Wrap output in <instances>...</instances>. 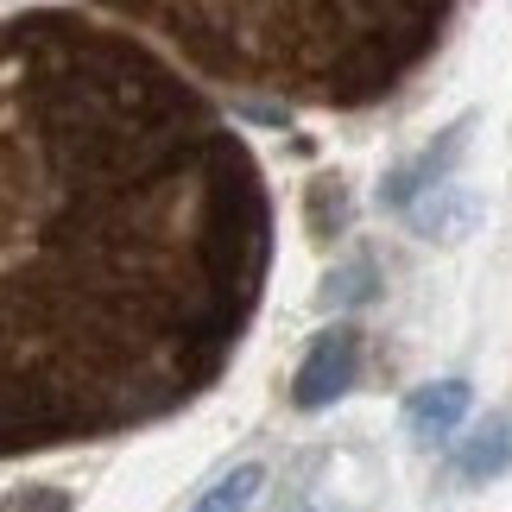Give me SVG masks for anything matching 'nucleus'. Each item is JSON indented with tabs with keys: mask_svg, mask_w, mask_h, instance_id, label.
<instances>
[{
	"mask_svg": "<svg viewBox=\"0 0 512 512\" xmlns=\"http://www.w3.org/2000/svg\"><path fill=\"white\" fill-rule=\"evenodd\" d=\"M354 373H361V329H329V336H317V348L304 354L298 386H291V405H298V411L336 405L342 392L354 386Z\"/></svg>",
	"mask_w": 512,
	"mask_h": 512,
	"instance_id": "f257e3e1",
	"label": "nucleus"
},
{
	"mask_svg": "<svg viewBox=\"0 0 512 512\" xmlns=\"http://www.w3.org/2000/svg\"><path fill=\"white\" fill-rule=\"evenodd\" d=\"M405 215L424 241H462V234H475V222H481V196L468 184H443L437 177L430 190H418L405 203Z\"/></svg>",
	"mask_w": 512,
	"mask_h": 512,
	"instance_id": "f03ea898",
	"label": "nucleus"
},
{
	"mask_svg": "<svg viewBox=\"0 0 512 512\" xmlns=\"http://www.w3.org/2000/svg\"><path fill=\"white\" fill-rule=\"evenodd\" d=\"M468 405H475V386L468 380H437V386H418L405 399V424L418 430V437H449V430L468 418Z\"/></svg>",
	"mask_w": 512,
	"mask_h": 512,
	"instance_id": "7ed1b4c3",
	"label": "nucleus"
},
{
	"mask_svg": "<svg viewBox=\"0 0 512 512\" xmlns=\"http://www.w3.org/2000/svg\"><path fill=\"white\" fill-rule=\"evenodd\" d=\"M462 146H468V127H449V133H443V146H430L424 159H411L405 171H392V177H386V209H405L418 190H430V184H437V177L449 171V159H456Z\"/></svg>",
	"mask_w": 512,
	"mask_h": 512,
	"instance_id": "20e7f679",
	"label": "nucleus"
},
{
	"mask_svg": "<svg viewBox=\"0 0 512 512\" xmlns=\"http://www.w3.org/2000/svg\"><path fill=\"white\" fill-rule=\"evenodd\" d=\"M462 475H475V481H487V475H506L512 468V418H487L475 437L462 443Z\"/></svg>",
	"mask_w": 512,
	"mask_h": 512,
	"instance_id": "39448f33",
	"label": "nucleus"
},
{
	"mask_svg": "<svg viewBox=\"0 0 512 512\" xmlns=\"http://www.w3.org/2000/svg\"><path fill=\"white\" fill-rule=\"evenodd\" d=\"M373 298H380V266H373L367 253H354L348 266H336V272H329V285H323V304L329 310H361Z\"/></svg>",
	"mask_w": 512,
	"mask_h": 512,
	"instance_id": "423d86ee",
	"label": "nucleus"
},
{
	"mask_svg": "<svg viewBox=\"0 0 512 512\" xmlns=\"http://www.w3.org/2000/svg\"><path fill=\"white\" fill-rule=\"evenodd\" d=\"M260 481H266V468L260 462H241L228 481H215L203 500H196V512H247L253 500H260Z\"/></svg>",
	"mask_w": 512,
	"mask_h": 512,
	"instance_id": "0eeeda50",
	"label": "nucleus"
},
{
	"mask_svg": "<svg viewBox=\"0 0 512 512\" xmlns=\"http://www.w3.org/2000/svg\"><path fill=\"white\" fill-rule=\"evenodd\" d=\"M348 222V203H342V184H336V177H323V184L317 190H310V228H317V234H336Z\"/></svg>",
	"mask_w": 512,
	"mask_h": 512,
	"instance_id": "6e6552de",
	"label": "nucleus"
},
{
	"mask_svg": "<svg viewBox=\"0 0 512 512\" xmlns=\"http://www.w3.org/2000/svg\"><path fill=\"white\" fill-rule=\"evenodd\" d=\"M7 512H70V500L64 494H19Z\"/></svg>",
	"mask_w": 512,
	"mask_h": 512,
	"instance_id": "1a4fd4ad",
	"label": "nucleus"
}]
</instances>
